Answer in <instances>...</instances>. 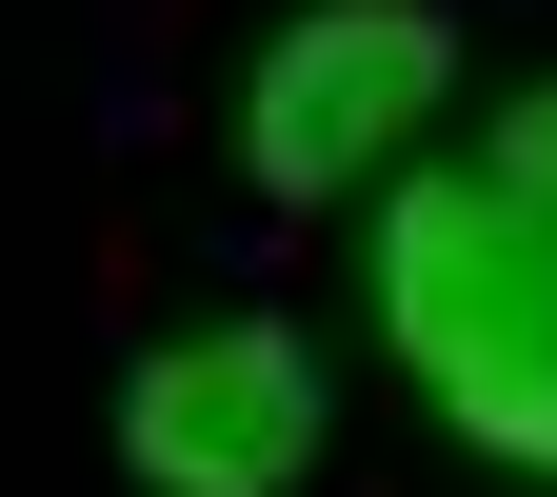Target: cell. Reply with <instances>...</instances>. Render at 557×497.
Here are the masks:
<instances>
[{"label": "cell", "mask_w": 557, "mask_h": 497, "mask_svg": "<svg viewBox=\"0 0 557 497\" xmlns=\"http://www.w3.org/2000/svg\"><path fill=\"white\" fill-rule=\"evenodd\" d=\"M359 299L398 338V378L438 398V438L557 497V239L518 220V179L498 160H398L379 220H359Z\"/></svg>", "instance_id": "6da1fadb"}, {"label": "cell", "mask_w": 557, "mask_h": 497, "mask_svg": "<svg viewBox=\"0 0 557 497\" xmlns=\"http://www.w3.org/2000/svg\"><path fill=\"white\" fill-rule=\"evenodd\" d=\"M498 179H518V220H537V239H557V80H537V100H518V120H498Z\"/></svg>", "instance_id": "277c9868"}, {"label": "cell", "mask_w": 557, "mask_h": 497, "mask_svg": "<svg viewBox=\"0 0 557 497\" xmlns=\"http://www.w3.org/2000/svg\"><path fill=\"white\" fill-rule=\"evenodd\" d=\"M438 100H458V21L438 0H299V21H259L220 120H239L259 199H359V179H398L438 139Z\"/></svg>", "instance_id": "7a4b0ae2"}, {"label": "cell", "mask_w": 557, "mask_h": 497, "mask_svg": "<svg viewBox=\"0 0 557 497\" xmlns=\"http://www.w3.org/2000/svg\"><path fill=\"white\" fill-rule=\"evenodd\" d=\"M319 438H338L319 338H278V319H180L120 378V477L139 497H299Z\"/></svg>", "instance_id": "3957f363"}]
</instances>
